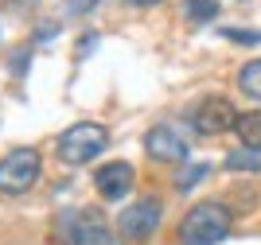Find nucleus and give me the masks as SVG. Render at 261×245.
<instances>
[{
    "instance_id": "nucleus-1",
    "label": "nucleus",
    "mask_w": 261,
    "mask_h": 245,
    "mask_svg": "<svg viewBox=\"0 0 261 245\" xmlns=\"http://www.w3.org/2000/svg\"><path fill=\"white\" fill-rule=\"evenodd\" d=\"M51 234L55 245H121L98 210H59Z\"/></svg>"
},
{
    "instance_id": "nucleus-2",
    "label": "nucleus",
    "mask_w": 261,
    "mask_h": 245,
    "mask_svg": "<svg viewBox=\"0 0 261 245\" xmlns=\"http://www.w3.org/2000/svg\"><path fill=\"white\" fill-rule=\"evenodd\" d=\"M226 237H230V210L215 199L195 203L179 222V241L184 245H218Z\"/></svg>"
},
{
    "instance_id": "nucleus-3",
    "label": "nucleus",
    "mask_w": 261,
    "mask_h": 245,
    "mask_svg": "<svg viewBox=\"0 0 261 245\" xmlns=\"http://www.w3.org/2000/svg\"><path fill=\"white\" fill-rule=\"evenodd\" d=\"M109 144V132L98 125V121H78L59 137V156L66 164H90L94 156H101Z\"/></svg>"
},
{
    "instance_id": "nucleus-4",
    "label": "nucleus",
    "mask_w": 261,
    "mask_h": 245,
    "mask_svg": "<svg viewBox=\"0 0 261 245\" xmlns=\"http://www.w3.org/2000/svg\"><path fill=\"white\" fill-rule=\"evenodd\" d=\"M39 171H43V164H39V152H35V148L8 152V156L0 160V195H23V191H32L35 179H39Z\"/></svg>"
},
{
    "instance_id": "nucleus-5",
    "label": "nucleus",
    "mask_w": 261,
    "mask_h": 245,
    "mask_svg": "<svg viewBox=\"0 0 261 245\" xmlns=\"http://www.w3.org/2000/svg\"><path fill=\"white\" fill-rule=\"evenodd\" d=\"M191 125H195L199 137H222L238 125V113L226 97H203L195 109H191Z\"/></svg>"
},
{
    "instance_id": "nucleus-6",
    "label": "nucleus",
    "mask_w": 261,
    "mask_h": 245,
    "mask_svg": "<svg viewBox=\"0 0 261 245\" xmlns=\"http://www.w3.org/2000/svg\"><path fill=\"white\" fill-rule=\"evenodd\" d=\"M160 226V203L156 199H137L117 214V234L129 241H144L152 237V230Z\"/></svg>"
},
{
    "instance_id": "nucleus-7",
    "label": "nucleus",
    "mask_w": 261,
    "mask_h": 245,
    "mask_svg": "<svg viewBox=\"0 0 261 245\" xmlns=\"http://www.w3.org/2000/svg\"><path fill=\"white\" fill-rule=\"evenodd\" d=\"M144 152L152 156V160L160 164H187V156H191V140L184 137V128L175 125H156L148 137H144Z\"/></svg>"
},
{
    "instance_id": "nucleus-8",
    "label": "nucleus",
    "mask_w": 261,
    "mask_h": 245,
    "mask_svg": "<svg viewBox=\"0 0 261 245\" xmlns=\"http://www.w3.org/2000/svg\"><path fill=\"white\" fill-rule=\"evenodd\" d=\"M133 183H137V171H133V164H125V160L101 164V168L94 171V187H98V195L106 203H121V199L133 191Z\"/></svg>"
},
{
    "instance_id": "nucleus-9",
    "label": "nucleus",
    "mask_w": 261,
    "mask_h": 245,
    "mask_svg": "<svg viewBox=\"0 0 261 245\" xmlns=\"http://www.w3.org/2000/svg\"><path fill=\"white\" fill-rule=\"evenodd\" d=\"M234 132L242 137V144H246V148H257V152H261V109L242 113L238 125H234Z\"/></svg>"
},
{
    "instance_id": "nucleus-10",
    "label": "nucleus",
    "mask_w": 261,
    "mask_h": 245,
    "mask_svg": "<svg viewBox=\"0 0 261 245\" xmlns=\"http://www.w3.org/2000/svg\"><path fill=\"white\" fill-rule=\"evenodd\" d=\"M238 90L246 97H253V101H261V59H253V63H246L238 70Z\"/></svg>"
},
{
    "instance_id": "nucleus-11",
    "label": "nucleus",
    "mask_w": 261,
    "mask_h": 245,
    "mask_svg": "<svg viewBox=\"0 0 261 245\" xmlns=\"http://www.w3.org/2000/svg\"><path fill=\"white\" fill-rule=\"evenodd\" d=\"M184 16L191 23H211L218 16V0H184Z\"/></svg>"
},
{
    "instance_id": "nucleus-12",
    "label": "nucleus",
    "mask_w": 261,
    "mask_h": 245,
    "mask_svg": "<svg viewBox=\"0 0 261 245\" xmlns=\"http://www.w3.org/2000/svg\"><path fill=\"white\" fill-rule=\"evenodd\" d=\"M226 168H230V171H261L257 148H246V144H242L238 152H230V156H226Z\"/></svg>"
},
{
    "instance_id": "nucleus-13",
    "label": "nucleus",
    "mask_w": 261,
    "mask_h": 245,
    "mask_svg": "<svg viewBox=\"0 0 261 245\" xmlns=\"http://www.w3.org/2000/svg\"><path fill=\"white\" fill-rule=\"evenodd\" d=\"M207 171H211L207 164H191V168H184L179 175H175V191H191L199 179H207Z\"/></svg>"
},
{
    "instance_id": "nucleus-14",
    "label": "nucleus",
    "mask_w": 261,
    "mask_h": 245,
    "mask_svg": "<svg viewBox=\"0 0 261 245\" xmlns=\"http://www.w3.org/2000/svg\"><path fill=\"white\" fill-rule=\"evenodd\" d=\"M222 35L234 43H261V32H242V28H222Z\"/></svg>"
},
{
    "instance_id": "nucleus-15",
    "label": "nucleus",
    "mask_w": 261,
    "mask_h": 245,
    "mask_svg": "<svg viewBox=\"0 0 261 245\" xmlns=\"http://www.w3.org/2000/svg\"><path fill=\"white\" fill-rule=\"evenodd\" d=\"M8 4H12V8H32L35 0H8Z\"/></svg>"
},
{
    "instance_id": "nucleus-16",
    "label": "nucleus",
    "mask_w": 261,
    "mask_h": 245,
    "mask_svg": "<svg viewBox=\"0 0 261 245\" xmlns=\"http://www.w3.org/2000/svg\"><path fill=\"white\" fill-rule=\"evenodd\" d=\"M129 4H137V8H148V4H156V0H129Z\"/></svg>"
}]
</instances>
